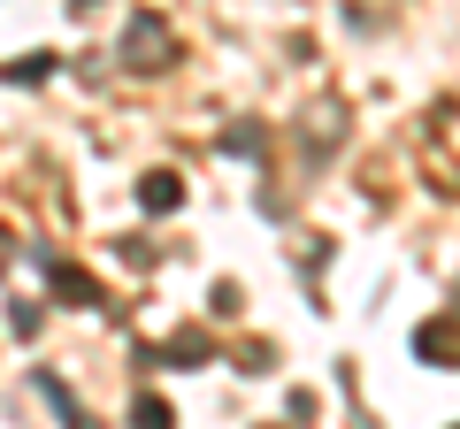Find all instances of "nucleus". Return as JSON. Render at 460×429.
Segmentation results:
<instances>
[{
    "mask_svg": "<svg viewBox=\"0 0 460 429\" xmlns=\"http://www.w3.org/2000/svg\"><path fill=\"white\" fill-rule=\"evenodd\" d=\"M131 54H138L131 69H162V54H169V31H162L154 16H138V23H131Z\"/></svg>",
    "mask_w": 460,
    "mask_h": 429,
    "instance_id": "f257e3e1",
    "label": "nucleus"
},
{
    "mask_svg": "<svg viewBox=\"0 0 460 429\" xmlns=\"http://www.w3.org/2000/svg\"><path fill=\"white\" fill-rule=\"evenodd\" d=\"M138 199H146V207H154V214H169V207H177V199H184V184H177V177H169V169H154V177H146V184H138Z\"/></svg>",
    "mask_w": 460,
    "mask_h": 429,
    "instance_id": "f03ea898",
    "label": "nucleus"
},
{
    "mask_svg": "<svg viewBox=\"0 0 460 429\" xmlns=\"http://www.w3.org/2000/svg\"><path fill=\"white\" fill-rule=\"evenodd\" d=\"M414 346H422V361H429V353H438V361H453V346H460V337H453V322H438V330H422Z\"/></svg>",
    "mask_w": 460,
    "mask_h": 429,
    "instance_id": "7ed1b4c3",
    "label": "nucleus"
},
{
    "mask_svg": "<svg viewBox=\"0 0 460 429\" xmlns=\"http://www.w3.org/2000/svg\"><path fill=\"white\" fill-rule=\"evenodd\" d=\"M47 69H54V54H23V62L8 69V77H23V84H31V77H47Z\"/></svg>",
    "mask_w": 460,
    "mask_h": 429,
    "instance_id": "20e7f679",
    "label": "nucleus"
},
{
    "mask_svg": "<svg viewBox=\"0 0 460 429\" xmlns=\"http://www.w3.org/2000/svg\"><path fill=\"white\" fill-rule=\"evenodd\" d=\"M169 353H177V361H208V337H199V330H184V337H177Z\"/></svg>",
    "mask_w": 460,
    "mask_h": 429,
    "instance_id": "39448f33",
    "label": "nucleus"
},
{
    "mask_svg": "<svg viewBox=\"0 0 460 429\" xmlns=\"http://www.w3.org/2000/svg\"><path fill=\"white\" fill-rule=\"evenodd\" d=\"M138 429H169V407H162V398H138Z\"/></svg>",
    "mask_w": 460,
    "mask_h": 429,
    "instance_id": "423d86ee",
    "label": "nucleus"
},
{
    "mask_svg": "<svg viewBox=\"0 0 460 429\" xmlns=\"http://www.w3.org/2000/svg\"><path fill=\"white\" fill-rule=\"evenodd\" d=\"M0 268H8V231H0Z\"/></svg>",
    "mask_w": 460,
    "mask_h": 429,
    "instance_id": "0eeeda50",
    "label": "nucleus"
}]
</instances>
